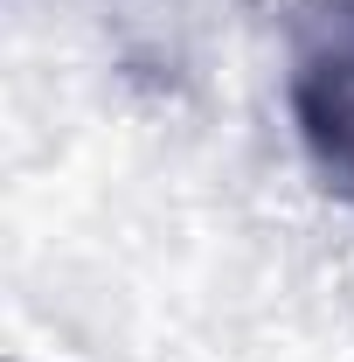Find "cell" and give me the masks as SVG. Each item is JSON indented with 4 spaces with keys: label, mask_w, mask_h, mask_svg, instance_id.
<instances>
[{
    "label": "cell",
    "mask_w": 354,
    "mask_h": 362,
    "mask_svg": "<svg viewBox=\"0 0 354 362\" xmlns=\"http://www.w3.org/2000/svg\"><path fill=\"white\" fill-rule=\"evenodd\" d=\"M292 119L319 175L354 195V14H334L292 63Z\"/></svg>",
    "instance_id": "cell-1"
}]
</instances>
